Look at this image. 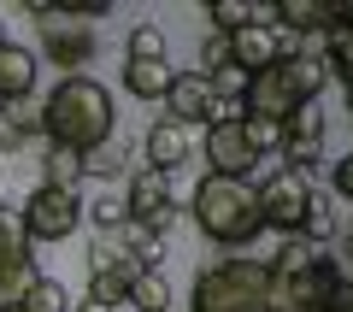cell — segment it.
I'll use <instances>...</instances> for the list:
<instances>
[{
    "mask_svg": "<svg viewBox=\"0 0 353 312\" xmlns=\"http://www.w3.org/2000/svg\"><path fill=\"white\" fill-rule=\"evenodd\" d=\"M41 136L48 148H71V153H94L101 142L118 136V100L106 83L94 77H59L53 95L41 100Z\"/></svg>",
    "mask_w": 353,
    "mask_h": 312,
    "instance_id": "6da1fadb",
    "label": "cell"
},
{
    "mask_svg": "<svg viewBox=\"0 0 353 312\" xmlns=\"http://www.w3.org/2000/svg\"><path fill=\"white\" fill-rule=\"evenodd\" d=\"M189 206H194L201 236L218 242V248H253V236L265 230L259 188H253L248 177H201V188H194Z\"/></svg>",
    "mask_w": 353,
    "mask_h": 312,
    "instance_id": "7a4b0ae2",
    "label": "cell"
},
{
    "mask_svg": "<svg viewBox=\"0 0 353 312\" xmlns=\"http://www.w3.org/2000/svg\"><path fill=\"white\" fill-rule=\"evenodd\" d=\"M265 295H271V265L236 253V260L194 277L189 312H265Z\"/></svg>",
    "mask_w": 353,
    "mask_h": 312,
    "instance_id": "3957f363",
    "label": "cell"
},
{
    "mask_svg": "<svg viewBox=\"0 0 353 312\" xmlns=\"http://www.w3.org/2000/svg\"><path fill=\"white\" fill-rule=\"evenodd\" d=\"M289 59H294V53H289ZM289 59L265 65V71H253L248 83H241V118H248V124H259V130H283V124L294 118V106H301V88H294Z\"/></svg>",
    "mask_w": 353,
    "mask_h": 312,
    "instance_id": "277c9868",
    "label": "cell"
},
{
    "mask_svg": "<svg viewBox=\"0 0 353 312\" xmlns=\"http://www.w3.org/2000/svg\"><path fill=\"white\" fill-rule=\"evenodd\" d=\"M253 188H259L265 230H277V236H301V218H306V206H312V183H306L301 171H289V165H277V171L265 177V183H253Z\"/></svg>",
    "mask_w": 353,
    "mask_h": 312,
    "instance_id": "5b68a950",
    "label": "cell"
},
{
    "mask_svg": "<svg viewBox=\"0 0 353 312\" xmlns=\"http://www.w3.org/2000/svg\"><path fill=\"white\" fill-rule=\"evenodd\" d=\"M18 224H24V236H30V242H65V236H77V224H83V195L36 183V195L24 200Z\"/></svg>",
    "mask_w": 353,
    "mask_h": 312,
    "instance_id": "8992f818",
    "label": "cell"
},
{
    "mask_svg": "<svg viewBox=\"0 0 353 312\" xmlns=\"http://www.w3.org/2000/svg\"><path fill=\"white\" fill-rule=\"evenodd\" d=\"M36 253H30V236L12 213H0V312H18L24 289L36 283Z\"/></svg>",
    "mask_w": 353,
    "mask_h": 312,
    "instance_id": "52a82bcc",
    "label": "cell"
},
{
    "mask_svg": "<svg viewBox=\"0 0 353 312\" xmlns=\"http://www.w3.org/2000/svg\"><path fill=\"white\" fill-rule=\"evenodd\" d=\"M253 165H259V142L248 118L206 124V177H248Z\"/></svg>",
    "mask_w": 353,
    "mask_h": 312,
    "instance_id": "ba28073f",
    "label": "cell"
},
{
    "mask_svg": "<svg viewBox=\"0 0 353 312\" xmlns=\"http://www.w3.org/2000/svg\"><path fill=\"white\" fill-rule=\"evenodd\" d=\"M277 148H283V165L301 171V177L324 159V106H318V100H301V106H294V118L277 130Z\"/></svg>",
    "mask_w": 353,
    "mask_h": 312,
    "instance_id": "9c48e42d",
    "label": "cell"
},
{
    "mask_svg": "<svg viewBox=\"0 0 353 312\" xmlns=\"http://www.w3.org/2000/svg\"><path fill=\"white\" fill-rule=\"evenodd\" d=\"M124 200H130V224H141V230H153L159 236L165 224L176 218V206H171V177H159V171H130V183H124Z\"/></svg>",
    "mask_w": 353,
    "mask_h": 312,
    "instance_id": "30bf717a",
    "label": "cell"
},
{
    "mask_svg": "<svg viewBox=\"0 0 353 312\" xmlns=\"http://www.w3.org/2000/svg\"><path fill=\"white\" fill-rule=\"evenodd\" d=\"M41 53H48L53 65H65V77H77V65L94 59V30L77 24V18H59V12H53L48 24H41Z\"/></svg>",
    "mask_w": 353,
    "mask_h": 312,
    "instance_id": "8fae6325",
    "label": "cell"
},
{
    "mask_svg": "<svg viewBox=\"0 0 353 312\" xmlns=\"http://www.w3.org/2000/svg\"><path fill=\"white\" fill-rule=\"evenodd\" d=\"M206 113H212V83H206L201 71H171V88H165V118L171 124H206Z\"/></svg>",
    "mask_w": 353,
    "mask_h": 312,
    "instance_id": "7c38bea8",
    "label": "cell"
},
{
    "mask_svg": "<svg viewBox=\"0 0 353 312\" xmlns=\"http://www.w3.org/2000/svg\"><path fill=\"white\" fill-rule=\"evenodd\" d=\"M283 59V30H265V24H248L230 36V65H236L241 77L265 71V65H277Z\"/></svg>",
    "mask_w": 353,
    "mask_h": 312,
    "instance_id": "4fadbf2b",
    "label": "cell"
},
{
    "mask_svg": "<svg viewBox=\"0 0 353 312\" xmlns=\"http://www.w3.org/2000/svg\"><path fill=\"white\" fill-rule=\"evenodd\" d=\"M36 77H41V59L18 41H6L0 48V106H24L36 95Z\"/></svg>",
    "mask_w": 353,
    "mask_h": 312,
    "instance_id": "5bb4252c",
    "label": "cell"
},
{
    "mask_svg": "<svg viewBox=\"0 0 353 312\" xmlns=\"http://www.w3.org/2000/svg\"><path fill=\"white\" fill-rule=\"evenodd\" d=\"M141 159H148V171H159V177H171L176 165L189 159V130L183 124H171V118H159V124L141 136Z\"/></svg>",
    "mask_w": 353,
    "mask_h": 312,
    "instance_id": "9a60e30c",
    "label": "cell"
},
{
    "mask_svg": "<svg viewBox=\"0 0 353 312\" xmlns=\"http://www.w3.org/2000/svg\"><path fill=\"white\" fill-rule=\"evenodd\" d=\"M271 12H277V30H289V36L330 30V0H271Z\"/></svg>",
    "mask_w": 353,
    "mask_h": 312,
    "instance_id": "2e32d148",
    "label": "cell"
},
{
    "mask_svg": "<svg viewBox=\"0 0 353 312\" xmlns=\"http://www.w3.org/2000/svg\"><path fill=\"white\" fill-rule=\"evenodd\" d=\"M83 218L101 230V236H118V230L130 224V200H124V195H112V188H101L94 200H83Z\"/></svg>",
    "mask_w": 353,
    "mask_h": 312,
    "instance_id": "e0dca14e",
    "label": "cell"
},
{
    "mask_svg": "<svg viewBox=\"0 0 353 312\" xmlns=\"http://www.w3.org/2000/svg\"><path fill=\"white\" fill-rule=\"evenodd\" d=\"M124 300L136 312H171V283H165V271H136V283H130Z\"/></svg>",
    "mask_w": 353,
    "mask_h": 312,
    "instance_id": "ac0fdd59",
    "label": "cell"
},
{
    "mask_svg": "<svg viewBox=\"0 0 353 312\" xmlns=\"http://www.w3.org/2000/svg\"><path fill=\"white\" fill-rule=\"evenodd\" d=\"M41 183H48V188H71V195H77V183H83V153L48 148V159H41Z\"/></svg>",
    "mask_w": 353,
    "mask_h": 312,
    "instance_id": "d6986e66",
    "label": "cell"
},
{
    "mask_svg": "<svg viewBox=\"0 0 353 312\" xmlns=\"http://www.w3.org/2000/svg\"><path fill=\"white\" fill-rule=\"evenodd\" d=\"M124 88H130L136 100H165L171 71H165V65H141V59H130V65H124Z\"/></svg>",
    "mask_w": 353,
    "mask_h": 312,
    "instance_id": "ffe728a7",
    "label": "cell"
},
{
    "mask_svg": "<svg viewBox=\"0 0 353 312\" xmlns=\"http://www.w3.org/2000/svg\"><path fill=\"white\" fill-rule=\"evenodd\" d=\"M18 312H71V295H65L59 277H36L24 289V300H18Z\"/></svg>",
    "mask_w": 353,
    "mask_h": 312,
    "instance_id": "44dd1931",
    "label": "cell"
},
{
    "mask_svg": "<svg viewBox=\"0 0 353 312\" xmlns=\"http://www.w3.org/2000/svg\"><path fill=\"white\" fill-rule=\"evenodd\" d=\"M312 265H318V248H312V242H301V236H283L277 260H271V277H306Z\"/></svg>",
    "mask_w": 353,
    "mask_h": 312,
    "instance_id": "7402d4cb",
    "label": "cell"
},
{
    "mask_svg": "<svg viewBox=\"0 0 353 312\" xmlns=\"http://www.w3.org/2000/svg\"><path fill=\"white\" fill-rule=\"evenodd\" d=\"M124 159H130V153H124V142H101V148H94V153H83V177H94V183H112V177H124Z\"/></svg>",
    "mask_w": 353,
    "mask_h": 312,
    "instance_id": "603a6c76",
    "label": "cell"
},
{
    "mask_svg": "<svg viewBox=\"0 0 353 312\" xmlns=\"http://www.w3.org/2000/svg\"><path fill=\"white\" fill-rule=\"evenodd\" d=\"M336 236V206H330V195H318L312 188V206H306V218H301V242H330Z\"/></svg>",
    "mask_w": 353,
    "mask_h": 312,
    "instance_id": "cb8c5ba5",
    "label": "cell"
},
{
    "mask_svg": "<svg viewBox=\"0 0 353 312\" xmlns=\"http://www.w3.org/2000/svg\"><path fill=\"white\" fill-rule=\"evenodd\" d=\"M289 71H294V88H301V100H318V88L330 83V65L318 59V53H294Z\"/></svg>",
    "mask_w": 353,
    "mask_h": 312,
    "instance_id": "d4e9b609",
    "label": "cell"
},
{
    "mask_svg": "<svg viewBox=\"0 0 353 312\" xmlns=\"http://www.w3.org/2000/svg\"><path fill=\"white\" fill-rule=\"evenodd\" d=\"M206 18H212V36H236V30L253 24V6H241V0H206Z\"/></svg>",
    "mask_w": 353,
    "mask_h": 312,
    "instance_id": "484cf974",
    "label": "cell"
},
{
    "mask_svg": "<svg viewBox=\"0 0 353 312\" xmlns=\"http://www.w3.org/2000/svg\"><path fill=\"white\" fill-rule=\"evenodd\" d=\"M330 36V71L341 77V95H353V30H324Z\"/></svg>",
    "mask_w": 353,
    "mask_h": 312,
    "instance_id": "4316f807",
    "label": "cell"
},
{
    "mask_svg": "<svg viewBox=\"0 0 353 312\" xmlns=\"http://www.w3.org/2000/svg\"><path fill=\"white\" fill-rule=\"evenodd\" d=\"M124 48H130V59H141V65H165V36L153 24H136Z\"/></svg>",
    "mask_w": 353,
    "mask_h": 312,
    "instance_id": "83f0119b",
    "label": "cell"
},
{
    "mask_svg": "<svg viewBox=\"0 0 353 312\" xmlns=\"http://www.w3.org/2000/svg\"><path fill=\"white\" fill-rule=\"evenodd\" d=\"M106 12H112V0H59V18H77V24L106 18Z\"/></svg>",
    "mask_w": 353,
    "mask_h": 312,
    "instance_id": "f1b7e54d",
    "label": "cell"
},
{
    "mask_svg": "<svg viewBox=\"0 0 353 312\" xmlns=\"http://www.w3.org/2000/svg\"><path fill=\"white\" fill-rule=\"evenodd\" d=\"M201 59H206V65H201V77H218V71H230V36H212Z\"/></svg>",
    "mask_w": 353,
    "mask_h": 312,
    "instance_id": "f546056e",
    "label": "cell"
},
{
    "mask_svg": "<svg viewBox=\"0 0 353 312\" xmlns=\"http://www.w3.org/2000/svg\"><path fill=\"white\" fill-rule=\"evenodd\" d=\"M318 312H353V283H341V277H336V283L324 289V300H318Z\"/></svg>",
    "mask_w": 353,
    "mask_h": 312,
    "instance_id": "4dcf8cb0",
    "label": "cell"
},
{
    "mask_svg": "<svg viewBox=\"0 0 353 312\" xmlns=\"http://www.w3.org/2000/svg\"><path fill=\"white\" fill-rule=\"evenodd\" d=\"M330 188H336L341 200H353V153H347V159H336V165H330Z\"/></svg>",
    "mask_w": 353,
    "mask_h": 312,
    "instance_id": "1f68e13d",
    "label": "cell"
},
{
    "mask_svg": "<svg viewBox=\"0 0 353 312\" xmlns=\"http://www.w3.org/2000/svg\"><path fill=\"white\" fill-rule=\"evenodd\" d=\"M71 312H106V306H101V300H83V306H71Z\"/></svg>",
    "mask_w": 353,
    "mask_h": 312,
    "instance_id": "d6a6232c",
    "label": "cell"
},
{
    "mask_svg": "<svg viewBox=\"0 0 353 312\" xmlns=\"http://www.w3.org/2000/svg\"><path fill=\"white\" fill-rule=\"evenodd\" d=\"M6 41H12V36H6V18H0V48H6Z\"/></svg>",
    "mask_w": 353,
    "mask_h": 312,
    "instance_id": "836d02e7",
    "label": "cell"
},
{
    "mask_svg": "<svg viewBox=\"0 0 353 312\" xmlns=\"http://www.w3.org/2000/svg\"><path fill=\"white\" fill-rule=\"evenodd\" d=\"M0 159H6V148H0Z\"/></svg>",
    "mask_w": 353,
    "mask_h": 312,
    "instance_id": "e575fe53",
    "label": "cell"
},
{
    "mask_svg": "<svg viewBox=\"0 0 353 312\" xmlns=\"http://www.w3.org/2000/svg\"><path fill=\"white\" fill-rule=\"evenodd\" d=\"M347 242H353V230H347Z\"/></svg>",
    "mask_w": 353,
    "mask_h": 312,
    "instance_id": "d590c367",
    "label": "cell"
}]
</instances>
